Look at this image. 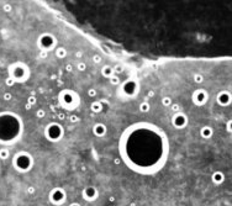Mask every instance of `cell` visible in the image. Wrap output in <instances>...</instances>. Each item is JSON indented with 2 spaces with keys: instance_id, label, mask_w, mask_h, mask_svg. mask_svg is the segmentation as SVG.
<instances>
[{
  "instance_id": "6da1fadb",
  "label": "cell",
  "mask_w": 232,
  "mask_h": 206,
  "mask_svg": "<svg viewBox=\"0 0 232 206\" xmlns=\"http://www.w3.org/2000/svg\"><path fill=\"white\" fill-rule=\"evenodd\" d=\"M27 159H29V158H27L26 154H20V156L15 157V159H14V166H15V168H17L20 172H25V171L29 168V164L25 163V161H27Z\"/></svg>"
},
{
  "instance_id": "7a4b0ae2",
  "label": "cell",
  "mask_w": 232,
  "mask_h": 206,
  "mask_svg": "<svg viewBox=\"0 0 232 206\" xmlns=\"http://www.w3.org/2000/svg\"><path fill=\"white\" fill-rule=\"evenodd\" d=\"M40 42H41V44L43 46V47H46V48H50L52 44H53V40L50 37V35H43L42 37H41V40H40Z\"/></svg>"
},
{
  "instance_id": "3957f363",
  "label": "cell",
  "mask_w": 232,
  "mask_h": 206,
  "mask_svg": "<svg viewBox=\"0 0 232 206\" xmlns=\"http://www.w3.org/2000/svg\"><path fill=\"white\" fill-rule=\"evenodd\" d=\"M185 116H183V115H177L174 119H173V124L175 125V126H178V127H180V126H183V125H185Z\"/></svg>"
},
{
  "instance_id": "277c9868",
  "label": "cell",
  "mask_w": 232,
  "mask_h": 206,
  "mask_svg": "<svg viewBox=\"0 0 232 206\" xmlns=\"http://www.w3.org/2000/svg\"><path fill=\"white\" fill-rule=\"evenodd\" d=\"M196 95H199V96H194V99H195V101H196V103H198V104L205 103L206 94L204 93V90H198V91H196Z\"/></svg>"
},
{
  "instance_id": "5b68a950",
  "label": "cell",
  "mask_w": 232,
  "mask_h": 206,
  "mask_svg": "<svg viewBox=\"0 0 232 206\" xmlns=\"http://www.w3.org/2000/svg\"><path fill=\"white\" fill-rule=\"evenodd\" d=\"M105 131H106V129H105L102 125H97V126L94 127V133H97V135H99V136L104 135Z\"/></svg>"
},
{
  "instance_id": "8992f818",
  "label": "cell",
  "mask_w": 232,
  "mask_h": 206,
  "mask_svg": "<svg viewBox=\"0 0 232 206\" xmlns=\"http://www.w3.org/2000/svg\"><path fill=\"white\" fill-rule=\"evenodd\" d=\"M219 101H220V104H227L229 101H230V98H229L227 94H220V96H219Z\"/></svg>"
},
{
  "instance_id": "52a82bcc",
  "label": "cell",
  "mask_w": 232,
  "mask_h": 206,
  "mask_svg": "<svg viewBox=\"0 0 232 206\" xmlns=\"http://www.w3.org/2000/svg\"><path fill=\"white\" fill-rule=\"evenodd\" d=\"M211 133H212V131H211V129H209V127H205V129H202V131H201V136H202V137H210Z\"/></svg>"
},
{
  "instance_id": "ba28073f",
  "label": "cell",
  "mask_w": 232,
  "mask_h": 206,
  "mask_svg": "<svg viewBox=\"0 0 232 206\" xmlns=\"http://www.w3.org/2000/svg\"><path fill=\"white\" fill-rule=\"evenodd\" d=\"M112 69L110 68V67H104L102 68V75H105V77H111L112 75Z\"/></svg>"
},
{
  "instance_id": "9c48e42d",
  "label": "cell",
  "mask_w": 232,
  "mask_h": 206,
  "mask_svg": "<svg viewBox=\"0 0 232 206\" xmlns=\"http://www.w3.org/2000/svg\"><path fill=\"white\" fill-rule=\"evenodd\" d=\"M56 54H57L59 58H63V57H66L67 52H66V49H63V48H58L57 52H56Z\"/></svg>"
},
{
  "instance_id": "30bf717a",
  "label": "cell",
  "mask_w": 232,
  "mask_h": 206,
  "mask_svg": "<svg viewBox=\"0 0 232 206\" xmlns=\"http://www.w3.org/2000/svg\"><path fill=\"white\" fill-rule=\"evenodd\" d=\"M212 179H214L216 183H220V181L222 180V175H221L220 173H215V174L212 175Z\"/></svg>"
},
{
  "instance_id": "8fae6325",
  "label": "cell",
  "mask_w": 232,
  "mask_h": 206,
  "mask_svg": "<svg viewBox=\"0 0 232 206\" xmlns=\"http://www.w3.org/2000/svg\"><path fill=\"white\" fill-rule=\"evenodd\" d=\"M7 157H9V152L6 149H1L0 151V158L1 159H6Z\"/></svg>"
},
{
  "instance_id": "7c38bea8",
  "label": "cell",
  "mask_w": 232,
  "mask_h": 206,
  "mask_svg": "<svg viewBox=\"0 0 232 206\" xmlns=\"http://www.w3.org/2000/svg\"><path fill=\"white\" fill-rule=\"evenodd\" d=\"M92 109H93L94 111L99 112L100 110H101V104H100V103H94L93 105H92Z\"/></svg>"
},
{
  "instance_id": "4fadbf2b",
  "label": "cell",
  "mask_w": 232,
  "mask_h": 206,
  "mask_svg": "<svg viewBox=\"0 0 232 206\" xmlns=\"http://www.w3.org/2000/svg\"><path fill=\"white\" fill-rule=\"evenodd\" d=\"M140 107H141V111H147V110L149 109V105H148L147 103H142Z\"/></svg>"
},
{
  "instance_id": "5bb4252c",
  "label": "cell",
  "mask_w": 232,
  "mask_h": 206,
  "mask_svg": "<svg viewBox=\"0 0 232 206\" xmlns=\"http://www.w3.org/2000/svg\"><path fill=\"white\" fill-rule=\"evenodd\" d=\"M194 80H195L196 83H201V82H202V77H201L200 74H196V75H194Z\"/></svg>"
},
{
  "instance_id": "9a60e30c",
  "label": "cell",
  "mask_w": 232,
  "mask_h": 206,
  "mask_svg": "<svg viewBox=\"0 0 232 206\" xmlns=\"http://www.w3.org/2000/svg\"><path fill=\"white\" fill-rule=\"evenodd\" d=\"M163 104H164V105H169V104H170V99H169V98L163 99Z\"/></svg>"
},
{
  "instance_id": "2e32d148",
  "label": "cell",
  "mask_w": 232,
  "mask_h": 206,
  "mask_svg": "<svg viewBox=\"0 0 232 206\" xmlns=\"http://www.w3.org/2000/svg\"><path fill=\"white\" fill-rule=\"evenodd\" d=\"M111 83L112 84H117L119 83V78H111Z\"/></svg>"
},
{
  "instance_id": "e0dca14e",
  "label": "cell",
  "mask_w": 232,
  "mask_h": 206,
  "mask_svg": "<svg viewBox=\"0 0 232 206\" xmlns=\"http://www.w3.org/2000/svg\"><path fill=\"white\" fill-rule=\"evenodd\" d=\"M172 109H173L174 111H179V105H178V104H175V105H173V106H172Z\"/></svg>"
},
{
  "instance_id": "ac0fdd59",
  "label": "cell",
  "mask_w": 232,
  "mask_h": 206,
  "mask_svg": "<svg viewBox=\"0 0 232 206\" xmlns=\"http://www.w3.org/2000/svg\"><path fill=\"white\" fill-rule=\"evenodd\" d=\"M95 94H97V93H95V90H94V89H90V90H89V95H90V96H94Z\"/></svg>"
},
{
  "instance_id": "d6986e66",
  "label": "cell",
  "mask_w": 232,
  "mask_h": 206,
  "mask_svg": "<svg viewBox=\"0 0 232 206\" xmlns=\"http://www.w3.org/2000/svg\"><path fill=\"white\" fill-rule=\"evenodd\" d=\"M78 69H79V70H83V69H85V64H83V63H80V64L78 66Z\"/></svg>"
},
{
  "instance_id": "ffe728a7",
  "label": "cell",
  "mask_w": 232,
  "mask_h": 206,
  "mask_svg": "<svg viewBox=\"0 0 232 206\" xmlns=\"http://www.w3.org/2000/svg\"><path fill=\"white\" fill-rule=\"evenodd\" d=\"M43 115H45V112H43V111H42V110H40V111H38V112H37V116H38V117H42V116H43Z\"/></svg>"
},
{
  "instance_id": "44dd1931",
  "label": "cell",
  "mask_w": 232,
  "mask_h": 206,
  "mask_svg": "<svg viewBox=\"0 0 232 206\" xmlns=\"http://www.w3.org/2000/svg\"><path fill=\"white\" fill-rule=\"evenodd\" d=\"M29 103H30V104H35V103H36V99H35L33 96H32V98H30V99H29Z\"/></svg>"
},
{
  "instance_id": "7402d4cb",
  "label": "cell",
  "mask_w": 232,
  "mask_h": 206,
  "mask_svg": "<svg viewBox=\"0 0 232 206\" xmlns=\"http://www.w3.org/2000/svg\"><path fill=\"white\" fill-rule=\"evenodd\" d=\"M94 61H95L97 63H99V62H100V57H99V56H94Z\"/></svg>"
},
{
  "instance_id": "603a6c76",
  "label": "cell",
  "mask_w": 232,
  "mask_h": 206,
  "mask_svg": "<svg viewBox=\"0 0 232 206\" xmlns=\"http://www.w3.org/2000/svg\"><path fill=\"white\" fill-rule=\"evenodd\" d=\"M10 98H11V95H10V94H5V95H4V99H6V100H9Z\"/></svg>"
},
{
  "instance_id": "cb8c5ba5",
  "label": "cell",
  "mask_w": 232,
  "mask_h": 206,
  "mask_svg": "<svg viewBox=\"0 0 232 206\" xmlns=\"http://www.w3.org/2000/svg\"><path fill=\"white\" fill-rule=\"evenodd\" d=\"M121 69H122L121 67H116V68L112 69V70H117V73H120V72H121Z\"/></svg>"
},
{
  "instance_id": "d4e9b609",
  "label": "cell",
  "mask_w": 232,
  "mask_h": 206,
  "mask_svg": "<svg viewBox=\"0 0 232 206\" xmlns=\"http://www.w3.org/2000/svg\"><path fill=\"white\" fill-rule=\"evenodd\" d=\"M41 57H47V53H46V52H42V53H41Z\"/></svg>"
},
{
  "instance_id": "484cf974",
  "label": "cell",
  "mask_w": 232,
  "mask_h": 206,
  "mask_svg": "<svg viewBox=\"0 0 232 206\" xmlns=\"http://www.w3.org/2000/svg\"><path fill=\"white\" fill-rule=\"evenodd\" d=\"M70 120H72V121H73V122H75V121H77V120H78V119H77V117H74V116H73V117H72V119H70Z\"/></svg>"
},
{
  "instance_id": "4316f807",
  "label": "cell",
  "mask_w": 232,
  "mask_h": 206,
  "mask_svg": "<svg viewBox=\"0 0 232 206\" xmlns=\"http://www.w3.org/2000/svg\"><path fill=\"white\" fill-rule=\"evenodd\" d=\"M67 70H72V66H67Z\"/></svg>"
},
{
  "instance_id": "83f0119b",
  "label": "cell",
  "mask_w": 232,
  "mask_h": 206,
  "mask_svg": "<svg viewBox=\"0 0 232 206\" xmlns=\"http://www.w3.org/2000/svg\"><path fill=\"white\" fill-rule=\"evenodd\" d=\"M70 206H79L78 204H73V205H70Z\"/></svg>"
}]
</instances>
